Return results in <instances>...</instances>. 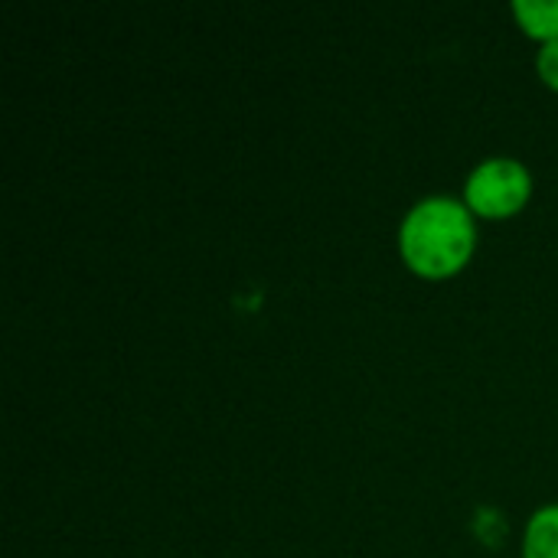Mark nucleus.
I'll return each instance as SVG.
<instances>
[{"label":"nucleus","mask_w":558,"mask_h":558,"mask_svg":"<svg viewBox=\"0 0 558 558\" xmlns=\"http://www.w3.org/2000/svg\"><path fill=\"white\" fill-rule=\"evenodd\" d=\"M477 216L461 196H425L399 226V258L422 281L458 278L477 252Z\"/></svg>","instance_id":"1"},{"label":"nucleus","mask_w":558,"mask_h":558,"mask_svg":"<svg viewBox=\"0 0 558 558\" xmlns=\"http://www.w3.org/2000/svg\"><path fill=\"white\" fill-rule=\"evenodd\" d=\"M461 199L477 219L507 222L530 206L533 173L517 157H487L468 173Z\"/></svg>","instance_id":"2"},{"label":"nucleus","mask_w":558,"mask_h":558,"mask_svg":"<svg viewBox=\"0 0 558 558\" xmlns=\"http://www.w3.org/2000/svg\"><path fill=\"white\" fill-rule=\"evenodd\" d=\"M523 36L539 46L558 43V0H513L510 7Z\"/></svg>","instance_id":"3"},{"label":"nucleus","mask_w":558,"mask_h":558,"mask_svg":"<svg viewBox=\"0 0 558 558\" xmlns=\"http://www.w3.org/2000/svg\"><path fill=\"white\" fill-rule=\"evenodd\" d=\"M523 558H558V504L539 507L523 526Z\"/></svg>","instance_id":"4"},{"label":"nucleus","mask_w":558,"mask_h":558,"mask_svg":"<svg viewBox=\"0 0 558 558\" xmlns=\"http://www.w3.org/2000/svg\"><path fill=\"white\" fill-rule=\"evenodd\" d=\"M536 75H539V82L549 92H558V43L539 46V52H536Z\"/></svg>","instance_id":"5"}]
</instances>
